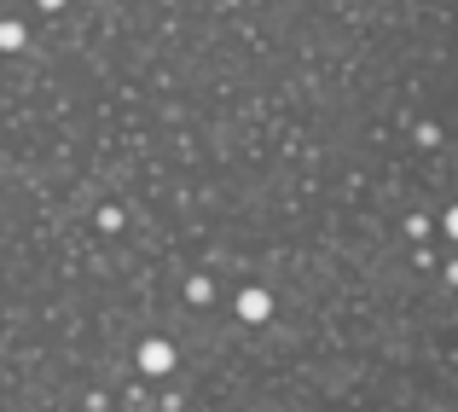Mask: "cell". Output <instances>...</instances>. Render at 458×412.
I'll list each match as a JSON object with an SVG mask.
<instances>
[{
    "mask_svg": "<svg viewBox=\"0 0 458 412\" xmlns=\"http://www.w3.org/2000/svg\"><path fill=\"white\" fill-rule=\"evenodd\" d=\"M238 313H244V320H267V313H273L267 290H244V302H238Z\"/></svg>",
    "mask_w": 458,
    "mask_h": 412,
    "instance_id": "obj_1",
    "label": "cell"
},
{
    "mask_svg": "<svg viewBox=\"0 0 458 412\" xmlns=\"http://www.w3.org/2000/svg\"><path fill=\"white\" fill-rule=\"evenodd\" d=\"M140 360H146V372H168V366H174V348H168V343H146Z\"/></svg>",
    "mask_w": 458,
    "mask_h": 412,
    "instance_id": "obj_2",
    "label": "cell"
},
{
    "mask_svg": "<svg viewBox=\"0 0 458 412\" xmlns=\"http://www.w3.org/2000/svg\"><path fill=\"white\" fill-rule=\"evenodd\" d=\"M447 233H453V238H458V210H453V215H447Z\"/></svg>",
    "mask_w": 458,
    "mask_h": 412,
    "instance_id": "obj_3",
    "label": "cell"
}]
</instances>
